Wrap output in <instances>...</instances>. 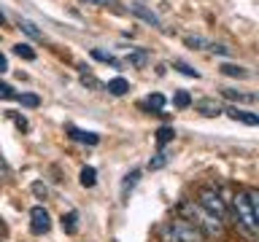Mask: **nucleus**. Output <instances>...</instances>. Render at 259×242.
<instances>
[{
	"label": "nucleus",
	"mask_w": 259,
	"mask_h": 242,
	"mask_svg": "<svg viewBox=\"0 0 259 242\" xmlns=\"http://www.w3.org/2000/svg\"><path fill=\"white\" fill-rule=\"evenodd\" d=\"M227 205H230V218L235 226L254 242L259 237V191L240 189L232 199H227Z\"/></svg>",
	"instance_id": "f257e3e1"
},
{
	"label": "nucleus",
	"mask_w": 259,
	"mask_h": 242,
	"mask_svg": "<svg viewBox=\"0 0 259 242\" xmlns=\"http://www.w3.org/2000/svg\"><path fill=\"white\" fill-rule=\"evenodd\" d=\"M178 213H181L184 221H189L192 226H197L208 239L224 237V221H219L216 215H210L208 210H202L194 199H184L181 205H178Z\"/></svg>",
	"instance_id": "f03ea898"
},
{
	"label": "nucleus",
	"mask_w": 259,
	"mask_h": 242,
	"mask_svg": "<svg viewBox=\"0 0 259 242\" xmlns=\"http://www.w3.org/2000/svg\"><path fill=\"white\" fill-rule=\"evenodd\" d=\"M157 237H159V242H208L205 234L197 226H192L189 221H184V218L162 221L157 226Z\"/></svg>",
	"instance_id": "7ed1b4c3"
},
{
	"label": "nucleus",
	"mask_w": 259,
	"mask_h": 242,
	"mask_svg": "<svg viewBox=\"0 0 259 242\" xmlns=\"http://www.w3.org/2000/svg\"><path fill=\"white\" fill-rule=\"evenodd\" d=\"M194 202H197L202 210H208L210 215H216L219 221H230V205H227L224 194L219 191L216 186H202Z\"/></svg>",
	"instance_id": "20e7f679"
},
{
	"label": "nucleus",
	"mask_w": 259,
	"mask_h": 242,
	"mask_svg": "<svg viewBox=\"0 0 259 242\" xmlns=\"http://www.w3.org/2000/svg\"><path fill=\"white\" fill-rule=\"evenodd\" d=\"M49 229H52V218H49L46 207L44 205H35L30 210V231L32 234H49Z\"/></svg>",
	"instance_id": "39448f33"
},
{
	"label": "nucleus",
	"mask_w": 259,
	"mask_h": 242,
	"mask_svg": "<svg viewBox=\"0 0 259 242\" xmlns=\"http://www.w3.org/2000/svg\"><path fill=\"white\" fill-rule=\"evenodd\" d=\"M224 113H227L232 121H240V124H248V127H256V124H259V116H256V113L243 110V108H238V105H230Z\"/></svg>",
	"instance_id": "423d86ee"
},
{
	"label": "nucleus",
	"mask_w": 259,
	"mask_h": 242,
	"mask_svg": "<svg viewBox=\"0 0 259 242\" xmlns=\"http://www.w3.org/2000/svg\"><path fill=\"white\" fill-rule=\"evenodd\" d=\"M68 135H70V140H76V143H87V145H97V143H100V135H97V132H87V129H78L73 124H68Z\"/></svg>",
	"instance_id": "0eeeda50"
},
{
	"label": "nucleus",
	"mask_w": 259,
	"mask_h": 242,
	"mask_svg": "<svg viewBox=\"0 0 259 242\" xmlns=\"http://www.w3.org/2000/svg\"><path fill=\"white\" fill-rule=\"evenodd\" d=\"M194 108H197V113H202V116H208V118L222 116V113H224L222 105H219L216 100H210V97H205V100H197V102H194Z\"/></svg>",
	"instance_id": "6e6552de"
},
{
	"label": "nucleus",
	"mask_w": 259,
	"mask_h": 242,
	"mask_svg": "<svg viewBox=\"0 0 259 242\" xmlns=\"http://www.w3.org/2000/svg\"><path fill=\"white\" fill-rule=\"evenodd\" d=\"M130 14H135V16H141L143 22H149V24H154V27H159V16L154 14V11H149L143 3H130Z\"/></svg>",
	"instance_id": "1a4fd4ad"
},
{
	"label": "nucleus",
	"mask_w": 259,
	"mask_h": 242,
	"mask_svg": "<svg viewBox=\"0 0 259 242\" xmlns=\"http://www.w3.org/2000/svg\"><path fill=\"white\" fill-rule=\"evenodd\" d=\"M105 89H108V94L121 97V94H127V92H130V81H127V78H121V76H116V78H111L108 84H105Z\"/></svg>",
	"instance_id": "9d476101"
},
{
	"label": "nucleus",
	"mask_w": 259,
	"mask_h": 242,
	"mask_svg": "<svg viewBox=\"0 0 259 242\" xmlns=\"http://www.w3.org/2000/svg\"><path fill=\"white\" fill-rule=\"evenodd\" d=\"M141 108H146V110H151L154 116H162V108H165V97H162L159 92H151L149 94V100H146Z\"/></svg>",
	"instance_id": "9b49d317"
},
{
	"label": "nucleus",
	"mask_w": 259,
	"mask_h": 242,
	"mask_svg": "<svg viewBox=\"0 0 259 242\" xmlns=\"http://www.w3.org/2000/svg\"><path fill=\"white\" fill-rule=\"evenodd\" d=\"M60 221H62V231H65V234H70V237H73V234L78 231V213H76V210H70V213H62Z\"/></svg>",
	"instance_id": "f8f14e48"
},
{
	"label": "nucleus",
	"mask_w": 259,
	"mask_h": 242,
	"mask_svg": "<svg viewBox=\"0 0 259 242\" xmlns=\"http://www.w3.org/2000/svg\"><path fill=\"white\" fill-rule=\"evenodd\" d=\"M138 180H141V169H133V172L124 175V183H121V199L130 197V191L138 186Z\"/></svg>",
	"instance_id": "ddd939ff"
},
{
	"label": "nucleus",
	"mask_w": 259,
	"mask_h": 242,
	"mask_svg": "<svg viewBox=\"0 0 259 242\" xmlns=\"http://www.w3.org/2000/svg\"><path fill=\"white\" fill-rule=\"evenodd\" d=\"M222 94L227 100H238V102H256L254 92H238V89H222Z\"/></svg>",
	"instance_id": "4468645a"
},
{
	"label": "nucleus",
	"mask_w": 259,
	"mask_h": 242,
	"mask_svg": "<svg viewBox=\"0 0 259 242\" xmlns=\"http://www.w3.org/2000/svg\"><path fill=\"white\" fill-rule=\"evenodd\" d=\"M219 70H222L224 76H232V78H248L251 76L248 68H243V65H230V62H224Z\"/></svg>",
	"instance_id": "2eb2a0df"
},
{
	"label": "nucleus",
	"mask_w": 259,
	"mask_h": 242,
	"mask_svg": "<svg viewBox=\"0 0 259 242\" xmlns=\"http://www.w3.org/2000/svg\"><path fill=\"white\" fill-rule=\"evenodd\" d=\"M127 62L133 65V68H146V65H149V51H146V48H135V51L127 54Z\"/></svg>",
	"instance_id": "dca6fc26"
},
{
	"label": "nucleus",
	"mask_w": 259,
	"mask_h": 242,
	"mask_svg": "<svg viewBox=\"0 0 259 242\" xmlns=\"http://www.w3.org/2000/svg\"><path fill=\"white\" fill-rule=\"evenodd\" d=\"M89 54H92V59H97V62H105V65H111V68H119V65H121V62L116 59V56L108 54V51H103V48H92Z\"/></svg>",
	"instance_id": "f3484780"
},
{
	"label": "nucleus",
	"mask_w": 259,
	"mask_h": 242,
	"mask_svg": "<svg viewBox=\"0 0 259 242\" xmlns=\"http://www.w3.org/2000/svg\"><path fill=\"white\" fill-rule=\"evenodd\" d=\"M78 180H81L84 189H92V186L97 183V169L95 167H84V169H81V175H78Z\"/></svg>",
	"instance_id": "a211bd4d"
},
{
	"label": "nucleus",
	"mask_w": 259,
	"mask_h": 242,
	"mask_svg": "<svg viewBox=\"0 0 259 242\" xmlns=\"http://www.w3.org/2000/svg\"><path fill=\"white\" fill-rule=\"evenodd\" d=\"M19 30L24 32V35H30V38H35V40H44V32H40L35 24H32L30 19H19Z\"/></svg>",
	"instance_id": "6ab92c4d"
},
{
	"label": "nucleus",
	"mask_w": 259,
	"mask_h": 242,
	"mask_svg": "<svg viewBox=\"0 0 259 242\" xmlns=\"http://www.w3.org/2000/svg\"><path fill=\"white\" fill-rule=\"evenodd\" d=\"M173 70L178 73H184L186 78H200V70H194L189 62H184V59H173Z\"/></svg>",
	"instance_id": "aec40b11"
},
{
	"label": "nucleus",
	"mask_w": 259,
	"mask_h": 242,
	"mask_svg": "<svg viewBox=\"0 0 259 242\" xmlns=\"http://www.w3.org/2000/svg\"><path fill=\"white\" fill-rule=\"evenodd\" d=\"M14 54H16V56H22V59H27V62L35 59V51H32V46H30V43H16V46H14Z\"/></svg>",
	"instance_id": "412c9836"
},
{
	"label": "nucleus",
	"mask_w": 259,
	"mask_h": 242,
	"mask_svg": "<svg viewBox=\"0 0 259 242\" xmlns=\"http://www.w3.org/2000/svg\"><path fill=\"white\" fill-rule=\"evenodd\" d=\"M173 137H176V129H173V127H159V129H157V143H159V148H162V145H167Z\"/></svg>",
	"instance_id": "4be33fe9"
},
{
	"label": "nucleus",
	"mask_w": 259,
	"mask_h": 242,
	"mask_svg": "<svg viewBox=\"0 0 259 242\" xmlns=\"http://www.w3.org/2000/svg\"><path fill=\"white\" fill-rule=\"evenodd\" d=\"M173 105H176V108H189V105H192V97H189V92L178 89V92L173 94Z\"/></svg>",
	"instance_id": "5701e85b"
},
{
	"label": "nucleus",
	"mask_w": 259,
	"mask_h": 242,
	"mask_svg": "<svg viewBox=\"0 0 259 242\" xmlns=\"http://www.w3.org/2000/svg\"><path fill=\"white\" fill-rule=\"evenodd\" d=\"M78 3L97 6V8H113V11H121V8H119V0H78Z\"/></svg>",
	"instance_id": "b1692460"
},
{
	"label": "nucleus",
	"mask_w": 259,
	"mask_h": 242,
	"mask_svg": "<svg viewBox=\"0 0 259 242\" xmlns=\"http://www.w3.org/2000/svg\"><path fill=\"white\" fill-rule=\"evenodd\" d=\"M16 100H19L24 108H38V105H40L38 94H16Z\"/></svg>",
	"instance_id": "393cba45"
},
{
	"label": "nucleus",
	"mask_w": 259,
	"mask_h": 242,
	"mask_svg": "<svg viewBox=\"0 0 259 242\" xmlns=\"http://www.w3.org/2000/svg\"><path fill=\"white\" fill-rule=\"evenodd\" d=\"M165 164H167V153H165V151H159L157 156L149 161V169H159V167H165Z\"/></svg>",
	"instance_id": "a878e982"
},
{
	"label": "nucleus",
	"mask_w": 259,
	"mask_h": 242,
	"mask_svg": "<svg viewBox=\"0 0 259 242\" xmlns=\"http://www.w3.org/2000/svg\"><path fill=\"white\" fill-rule=\"evenodd\" d=\"M0 100H16V92H14V86H8L0 81Z\"/></svg>",
	"instance_id": "bb28decb"
},
{
	"label": "nucleus",
	"mask_w": 259,
	"mask_h": 242,
	"mask_svg": "<svg viewBox=\"0 0 259 242\" xmlns=\"http://www.w3.org/2000/svg\"><path fill=\"white\" fill-rule=\"evenodd\" d=\"M208 48H210L213 54H222V56H227V54H230V48H227V46H222V43H208Z\"/></svg>",
	"instance_id": "cd10ccee"
},
{
	"label": "nucleus",
	"mask_w": 259,
	"mask_h": 242,
	"mask_svg": "<svg viewBox=\"0 0 259 242\" xmlns=\"http://www.w3.org/2000/svg\"><path fill=\"white\" fill-rule=\"evenodd\" d=\"M81 84H84V86H100V84H97V81H95V76H87V73H84V76H81Z\"/></svg>",
	"instance_id": "c85d7f7f"
},
{
	"label": "nucleus",
	"mask_w": 259,
	"mask_h": 242,
	"mask_svg": "<svg viewBox=\"0 0 259 242\" xmlns=\"http://www.w3.org/2000/svg\"><path fill=\"white\" fill-rule=\"evenodd\" d=\"M8 172H11V169H8V164H6V159L0 156V180H6V177H8Z\"/></svg>",
	"instance_id": "c756f323"
},
{
	"label": "nucleus",
	"mask_w": 259,
	"mask_h": 242,
	"mask_svg": "<svg viewBox=\"0 0 259 242\" xmlns=\"http://www.w3.org/2000/svg\"><path fill=\"white\" fill-rule=\"evenodd\" d=\"M32 191H35V194H38V197H44V199H46V194H49L44 183H32Z\"/></svg>",
	"instance_id": "7c9ffc66"
},
{
	"label": "nucleus",
	"mask_w": 259,
	"mask_h": 242,
	"mask_svg": "<svg viewBox=\"0 0 259 242\" xmlns=\"http://www.w3.org/2000/svg\"><path fill=\"white\" fill-rule=\"evenodd\" d=\"M14 121H16V127H19L22 132H24V129L30 127V124H27V118H24V116H14Z\"/></svg>",
	"instance_id": "2f4dec72"
},
{
	"label": "nucleus",
	"mask_w": 259,
	"mask_h": 242,
	"mask_svg": "<svg viewBox=\"0 0 259 242\" xmlns=\"http://www.w3.org/2000/svg\"><path fill=\"white\" fill-rule=\"evenodd\" d=\"M6 70H8V59H6L3 54H0V73H6Z\"/></svg>",
	"instance_id": "473e14b6"
},
{
	"label": "nucleus",
	"mask_w": 259,
	"mask_h": 242,
	"mask_svg": "<svg viewBox=\"0 0 259 242\" xmlns=\"http://www.w3.org/2000/svg\"><path fill=\"white\" fill-rule=\"evenodd\" d=\"M6 22H8V19H6V14L0 11V27H6Z\"/></svg>",
	"instance_id": "72a5a7b5"
},
{
	"label": "nucleus",
	"mask_w": 259,
	"mask_h": 242,
	"mask_svg": "<svg viewBox=\"0 0 259 242\" xmlns=\"http://www.w3.org/2000/svg\"><path fill=\"white\" fill-rule=\"evenodd\" d=\"M0 234H3V223H0Z\"/></svg>",
	"instance_id": "f704fd0d"
}]
</instances>
